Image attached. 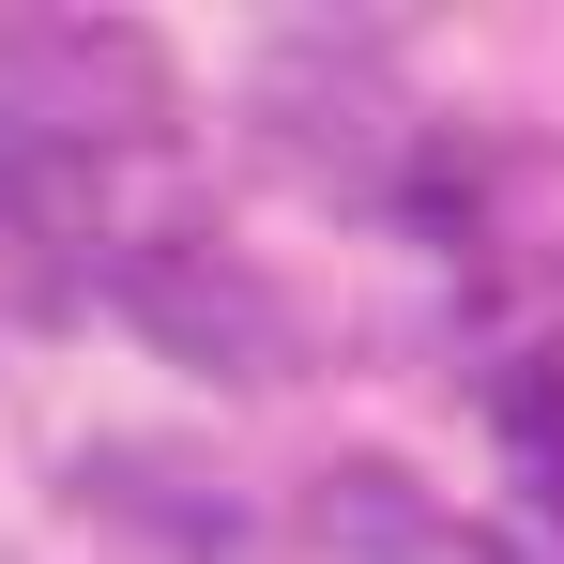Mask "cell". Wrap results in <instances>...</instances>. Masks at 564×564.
<instances>
[{
	"label": "cell",
	"instance_id": "1",
	"mask_svg": "<svg viewBox=\"0 0 564 564\" xmlns=\"http://www.w3.org/2000/svg\"><path fill=\"white\" fill-rule=\"evenodd\" d=\"M107 305L138 321V336H169L184 367H229V381H275L290 367V305L229 245H184V229H138V245H107Z\"/></svg>",
	"mask_w": 564,
	"mask_h": 564
},
{
	"label": "cell",
	"instance_id": "2",
	"mask_svg": "<svg viewBox=\"0 0 564 564\" xmlns=\"http://www.w3.org/2000/svg\"><path fill=\"white\" fill-rule=\"evenodd\" d=\"M77 503L122 519L138 550H169V564H245L260 550V519L229 503V473L169 458V443H93V458H77Z\"/></svg>",
	"mask_w": 564,
	"mask_h": 564
},
{
	"label": "cell",
	"instance_id": "3",
	"mask_svg": "<svg viewBox=\"0 0 564 564\" xmlns=\"http://www.w3.org/2000/svg\"><path fill=\"white\" fill-rule=\"evenodd\" d=\"M321 534H336V550H367V564H488L473 534H443V519L412 503V473H381V458L321 473Z\"/></svg>",
	"mask_w": 564,
	"mask_h": 564
},
{
	"label": "cell",
	"instance_id": "4",
	"mask_svg": "<svg viewBox=\"0 0 564 564\" xmlns=\"http://www.w3.org/2000/svg\"><path fill=\"white\" fill-rule=\"evenodd\" d=\"M488 427H503V458H519V488H534V519L564 534V381L534 367V351L488 381Z\"/></svg>",
	"mask_w": 564,
	"mask_h": 564
}]
</instances>
